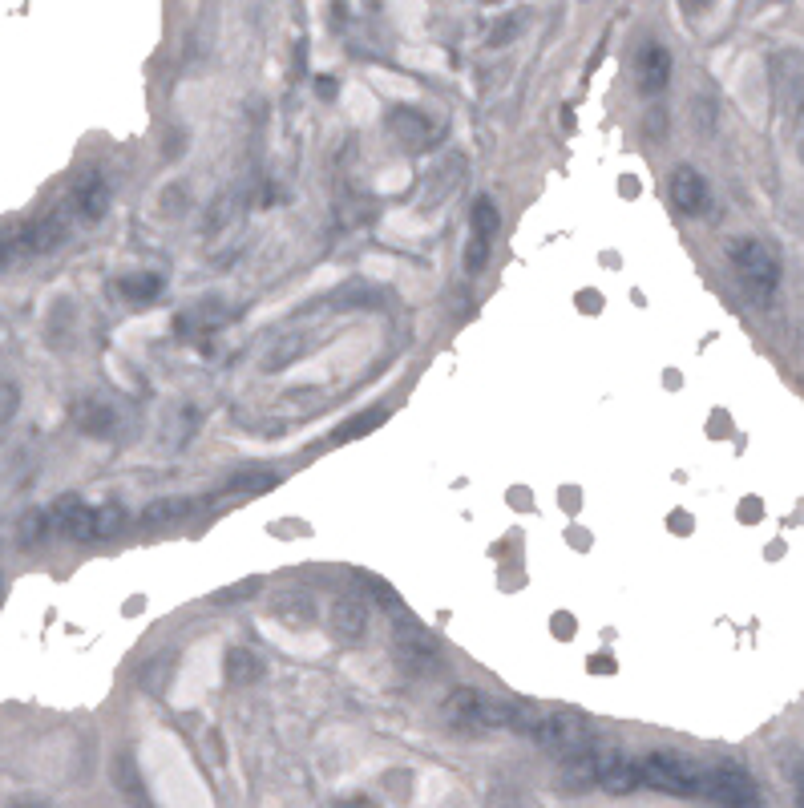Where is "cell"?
I'll list each match as a JSON object with an SVG mask.
<instances>
[{
  "label": "cell",
  "instance_id": "1",
  "mask_svg": "<svg viewBox=\"0 0 804 808\" xmlns=\"http://www.w3.org/2000/svg\"><path fill=\"white\" fill-rule=\"evenodd\" d=\"M53 518H57V530L73 542H102L126 526V514L118 505H81L77 497H61L53 505Z\"/></svg>",
  "mask_w": 804,
  "mask_h": 808
},
{
  "label": "cell",
  "instance_id": "2",
  "mask_svg": "<svg viewBox=\"0 0 804 808\" xmlns=\"http://www.w3.org/2000/svg\"><path fill=\"white\" fill-rule=\"evenodd\" d=\"M728 259L740 275V287L748 291L752 303H768L776 283H780V263L772 259V251L760 239H732L728 243Z\"/></svg>",
  "mask_w": 804,
  "mask_h": 808
},
{
  "label": "cell",
  "instance_id": "3",
  "mask_svg": "<svg viewBox=\"0 0 804 808\" xmlns=\"http://www.w3.org/2000/svg\"><path fill=\"white\" fill-rule=\"evenodd\" d=\"M445 716H449V724H453L457 732L477 736V732L506 728V703L489 699V695L477 691V687H457V691H449V699H445Z\"/></svg>",
  "mask_w": 804,
  "mask_h": 808
},
{
  "label": "cell",
  "instance_id": "4",
  "mask_svg": "<svg viewBox=\"0 0 804 808\" xmlns=\"http://www.w3.org/2000/svg\"><path fill=\"white\" fill-rule=\"evenodd\" d=\"M497 223H501L497 207H493L489 198H477V202H473V211H469V231H473V235H469V247H465V271H469V275L485 271L489 251H493Z\"/></svg>",
  "mask_w": 804,
  "mask_h": 808
},
{
  "label": "cell",
  "instance_id": "5",
  "mask_svg": "<svg viewBox=\"0 0 804 808\" xmlns=\"http://www.w3.org/2000/svg\"><path fill=\"white\" fill-rule=\"evenodd\" d=\"M392 655H396V663L405 667L409 675H429V671L441 667V651H437V643H433L421 627H413V623H400Z\"/></svg>",
  "mask_w": 804,
  "mask_h": 808
},
{
  "label": "cell",
  "instance_id": "6",
  "mask_svg": "<svg viewBox=\"0 0 804 808\" xmlns=\"http://www.w3.org/2000/svg\"><path fill=\"white\" fill-rule=\"evenodd\" d=\"M703 800H716V804H760V792H756V780L732 764H720V768H708V784H703Z\"/></svg>",
  "mask_w": 804,
  "mask_h": 808
},
{
  "label": "cell",
  "instance_id": "7",
  "mask_svg": "<svg viewBox=\"0 0 804 808\" xmlns=\"http://www.w3.org/2000/svg\"><path fill=\"white\" fill-rule=\"evenodd\" d=\"M65 239H69V215L49 211L45 219H33L17 231V255H45V251L61 247Z\"/></svg>",
  "mask_w": 804,
  "mask_h": 808
},
{
  "label": "cell",
  "instance_id": "8",
  "mask_svg": "<svg viewBox=\"0 0 804 808\" xmlns=\"http://www.w3.org/2000/svg\"><path fill=\"white\" fill-rule=\"evenodd\" d=\"M65 207L77 215V219H102L106 211H110V186H106V178L97 174V170H81L77 174V182H73V190H69V202Z\"/></svg>",
  "mask_w": 804,
  "mask_h": 808
},
{
  "label": "cell",
  "instance_id": "9",
  "mask_svg": "<svg viewBox=\"0 0 804 808\" xmlns=\"http://www.w3.org/2000/svg\"><path fill=\"white\" fill-rule=\"evenodd\" d=\"M667 194L675 202V211H683V215H703L708 211V182H703V174L695 166H687V162L671 170Z\"/></svg>",
  "mask_w": 804,
  "mask_h": 808
},
{
  "label": "cell",
  "instance_id": "10",
  "mask_svg": "<svg viewBox=\"0 0 804 808\" xmlns=\"http://www.w3.org/2000/svg\"><path fill=\"white\" fill-rule=\"evenodd\" d=\"M328 623L332 631L344 639V643H360L364 631H368V606L360 594H336L332 611H328Z\"/></svg>",
  "mask_w": 804,
  "mask_h": 808
},
{
  "label": "cell",
  "instance_id": "11",
  "mask_svg": "<svg viewBox=\"0 0 804 808\" xmlns=\"http://www.w3.org/2000/svg\"><path fill=\"white\" fill-rule=\"evenodd\" d=\"M635 81H639V89L647 97L667 89V81H671V53L659 41H647L639 49V57H635Z\"/></svg>",
  "mask_w": 804,
  "mask_h": 808
},
{
  "label": "cell",
  "instance_id": "12",
  "mask_svg": "<svg viewBox=\"0 0 804 808\" xmlns=\"http://www.w3.org/2000/svg\"><path fill=\"white\" fill-rule=\"evenodd\" d=\"M271 611H275V619H279V623L299 627V631L312 627V619H316V606H312V598H308L304 590H283V594H275Z\"/></svg>",
  "mask_w": 804,
  "mask_h": 808
},
{
  "label": "cell",
  "instance_id": "13",
  "mask_svg": "<svg viewBox=\"0 0 804 808\" xmlns=\"http://www.w3.org/2000/svg\"><path fill=\"white\" fill-rule=\"evenodd\" d=\"M223 675H227V683L247 687V683H255V679L267 675V663H263L251 647H231V651L223 655Z\"/></svg>",
  "mask_w": 804,
  "mask_h": 808
},
{
  "label": "cell",
  "instance_id": "14",
  "mask_svg": "<svg viewBox=\"0 0 804 808\" xmlns=\"http://www.w3.org/2000/svg\"><path fill=\"white\" fill-rule=\"evenodd\" d=\"M203 505H207V497H166V501L146 505L142 522H146V526H158V522H178V518L198 514V510H203Z\"/></svg>",
  "mask_w": 804,
  "mask_h": 808
},
{
  "label": "cell",
  "instance_id": "15",
  "mask_svg": "<svg viewBox=\"0 0 804 808\" xmlns=\"http://www.w3.org/2000/svg\"><path fill=\"white\" fill-rule=\"evenodd\" d=\"M388 421V409H368V413H356V417H348L324 445H348V441H356V437H368L372 429H380Z\"/></svg>",
  "mask_w": 804,
  "mask_h": 808
},
{
  "label": "cell",
  "instance_id": "16",
  "mask_svg": "<svg viewBox=\"0 0 804 808\" xmlns=\"http://www.w3.org/2000/svg\"><path fill=\"white\" fill-rule=\"evenodd\" d=\"M118 291L130 303H154L162 295V275L158 271H134V275L118 279Z\"/></svg>",
  "mask_w": 804,
  "mask_h": 808
},
{
  "label": "cell",
  "instance_id": "17",
  "mask_svg": "<svg viewBox=\"0 0 804 808\" xmlns=\"http://www.w3.org/2000/svg\"><path fill=\"white\" fill-rule=\"evenodd\" d=\"M388 126H392V134H400V142H409V146H421V142H425L421 134H429V118L417 114V110H409V106L392 110V114H388Z\"/></svg>",
  "mask_w": 804,
  "mask_h": 808
},
{
  "label": "cell",
  "instance_id": "18",
  "mask_svg": "<svg viewBox=\"0 0 804 808\" xmlns=\"http://www.w3.org/2000/svg\"><path fill=\"white\" fill-rule=\"evenodd\" d=\"M275 485H279V473H271V469H243V473L227 477L223 493H267Z\"/></svg>",
  "mask_w": 804,
  "mask_h": 808
},
{
  "label": "cell",
  "instance_id": "19",
  "mask_svg": "<svg viewBox=\"0 0 804 808\" xmlns=\"http://www.w3.org/2000/svg\"><path fill=\"white\" fill-rule=\"evenodd\" d=\"M77 421H81V429L85 433H93V437H110L114 433V413L106 409V404H97V400H89V404H81L77 409Z\"/></svg>",
  "mask_w": 804,
  "mask_h": 808
},
{
  "label": "cell",
  "instance_id": "20",
  "mask_svg": "<svg viewBox=\"0 0 804 808\" xmlns=\"http://www.w3.org/2000/svg\"><path fill=\"white\" fill-rule=\"evenodd\" d=\"M522 25H526V17L522 13H510V17H501L493 29H489V45L493 49H501V45H510L518 33H522Z\"/></svg>",
  "mask_w": 804,
  "mask_h": 808
},
{
  "label": "cell",
  "instance_id": "21",
  "mask_svg": "<svg viewBox=\"0 0 804 808\" xmlns=\"http://www.w3.org/2000/svg\"><path fill=\"white\" fill-rule=\"evenodd\" d=\"M299 352H304V340H299V336H287V340H283V348H275V352H271V360H267V372H279V368H287V364H291V360H295Z\"/></svg>",
  "mask_w": 804,
  "mask_h": 808
},
{
  "label": "cell",
  "instance_id": "22",
  "mask_svg": "<svg viewBox=\"0 0 804 808\" xmlns=\"http://www.w3.org/2000/svg\"><path fill=\"white\" fill-rule=\"evenodd\" d=\"M255 590H259V582L251 578V582H239L235 590H219V594H215V602H239V598H251Z\"/></svg>",
  "mask_w": 804,
  "mask_h": 808
},
{
  "label": "cell",
  "instance_id": "23",
  "mask_svg": "<svg viewBox=\"0 0 804 808\" xmlns=\"http://www.w3.org/2000/svg\"><path fill=\"white\" fill-rule=\"evenodd\" d=\"M364 582H368V590L384 602V606H396V590H388V582H380V578H372V574H360Z\"/></svg>",
  "mask_w": 804,
  "mask_h": 808
},
{
  "label": "cell",
  "instance_id": "24",
  "mask_svg": "<svg viewBox=\"0 0 804 808\" xmlns=\"http://www.w3.org/2000/svg\"><path fill=\"white\" fill-rule=\"evenodd\" d=\"M740 518H744L748 526L760 522V518H764V501H760V497H744V501H740Z\"/></svg>",
  "mask_w": 804,
  "mask_h": 808
},
{
  "label": "cell",
  "instance_id": "25",
  "mask_svg": "<svg viewBox=\"0 0 804 808\" xmlns=\"http://www.w3.org/2000/svg\"><path fill=\"white\" fill-rule=\"evenodd\" d=\"M586 671H594V675H615V671H619V663H615L611 655H594V659L586 663Z\"/></svg>",
  "mask_w": 804,
  "mask_h": 808
},
{
  "label": "cell",
  "instance_id": "26",
  "mask_svg": "<svg viewBox=\"0 0 804 808\" xmlns=\"http://www.w3.org/2000/svg\"><path fill=\"white\" fill-rule=\"evenodd\" d=\"M550 627H554V635H558V639H574V615H566V611H558V615H554V623H550Z\"/></svg>",
  "mask_w": 804,
  "mask_h": 808
},
{
  "label": "cell",
  "instance_id": "27",
  "mask_svg": "<svg viewBox=\"0 0 804 808\" xmlns=\"http://www.w3.org/2000/svg\"><path fill=\"white\" fill-rule=\"evenodd\" d=\"M13 255H17V243H9L5 235H0V271H5V267L13 263Z\"/></svg>",
  "mask_w": 804,
  "mask_h": 808
},
{
  "label": "cell",
  "instance_id": "28",
  "mask_svg": "<svg viewBox=\"0 0 804 808\" xmlns=\"http://www.w3.org/2000/svg\"><path fill=\"white\" fill-rule=\"evenodd\" d=\"M578 308H582V312H586V308H590V312H598V308H602V303H598V291H582Z\"/></svg>",
  "mask_w": 804,
  "mask_h": 808
},
{
  "label": "cell",
  "instance_id": "29",
  "mask_svg": "<svg viewBox=\"0 0 804 808\" xmlns=\"http://www.w3.org/2000/svg\"><path fill=\"white\" fill-rule=\"evenodd\" d=\"M671 530H675V534H687V530H691V518H687V514H675V518H671Z\"/></svg>",
  "mask_w": 804,
  "mask_h": 808
},
{
  "label": "cell",
  "instance_id": "30",
  "mask_svg": "<svg viewBox=\"0 0 804 808\" xmlns=\"http://www.w3.org/2000/svg\"><path fill=\"white\" fill-rule=\"evenodd\" d=\"M316 85H320V93H324V97H336V81H332V77H320Z\"/></svg>",
  "mask_w": 804,
  "mask_h": 808
},
{
  "label": "cell",
  "instance_id": "31",
  "mask_svg": "<svg viewBox=\"0 0 804 808\" xmlns=\"http://www.w3.org/2000/svg\"><path fill=\"white\" fill-rule=\"evenodd\" d=\"M683 5H687L691 13H703V9H708V5H712V0H683Z\"/></svg>",
  "mask_w": 804,
  "mask_h": 808
},
{
  "label": "cell",
  "instance_id": "32",
  "mask_svg": "<svg viewBox=\"0 0 804 808\" xmlns=\"http://www.w3.org/2000/svg\"><path fill=\"white\" fill-rule=\"evenodd\" d=\"M800 804H804V792H800Z\"/></svg>",
  "mask_w": 804,
  "mask_h": 808
},
{
  "label": "cell",
  "instance_id": "33",
  "mask_svg": "<svg viewBox=\"0 0 804 808\" xmlns=\"http://www.w3.org/2000/svg\"><path fill=\"white\" fill-rule=\"evenodd\" d=\"M489 5H493V0H489Z\"/></svg>",
  "mask_w": 804,
  "mask_h": 808
}]
</instances>
